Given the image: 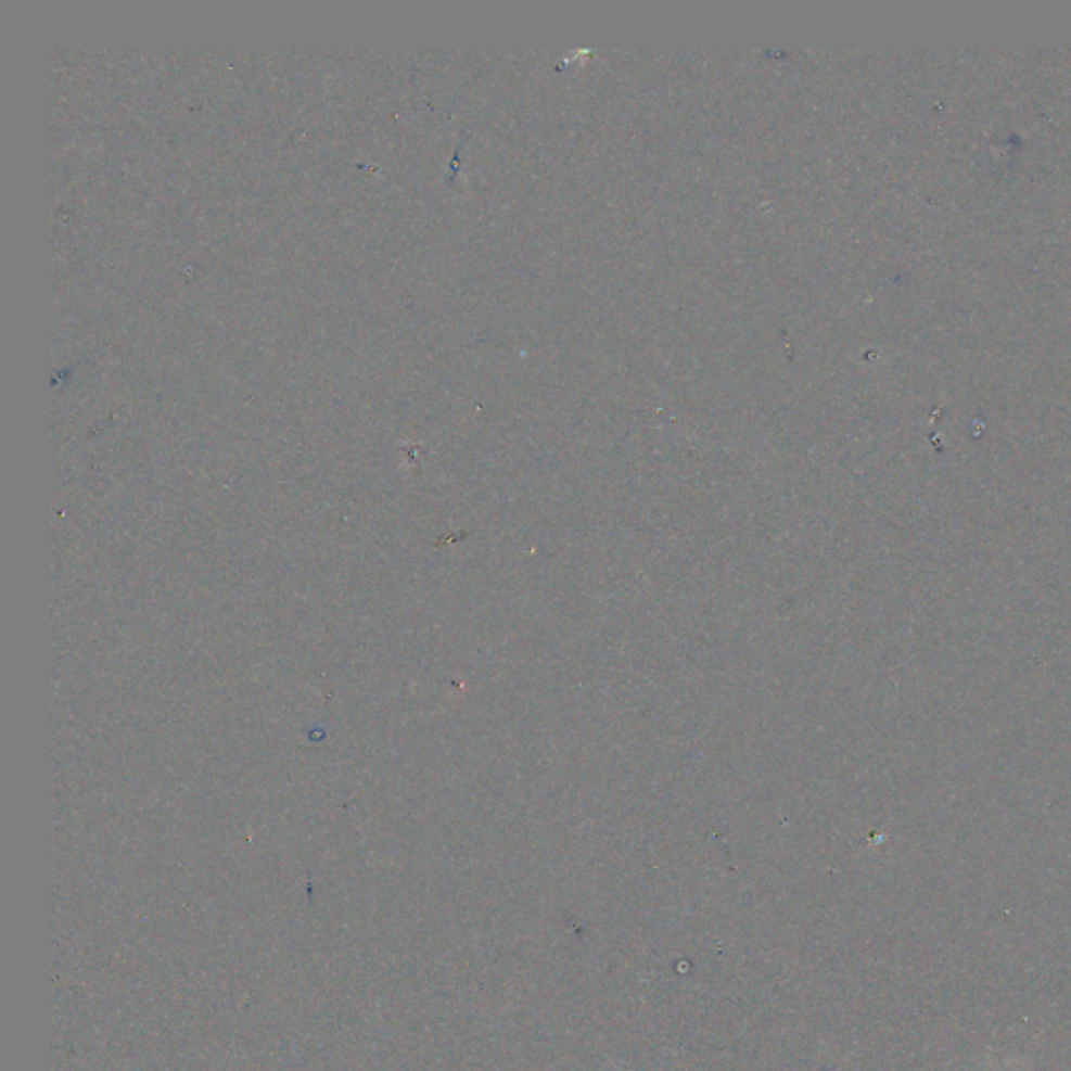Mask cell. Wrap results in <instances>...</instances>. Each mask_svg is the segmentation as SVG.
Returning a JSON list of instances; mask_svg holds the SVG:
<instances>
[{"mask_svg": "<svg viewBox=\"0 0 1071 1071\" xmlns=\"http://www.w3.org/2000/svg\"><path fill=\"white\" fill-rule=\"evenodd\" d=\"M615 1066H617V1070H620V1071H628V1070H624V1068H622V1066H620V1063H615Z\"/></svg>", "mask_w": 1071, "mask_h": 1071, "instance_id": "cell-1", "label": "cell"}]
</instances>
